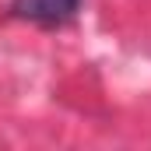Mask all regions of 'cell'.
I'll list each match as a JSON object with an SVG mask.
<instances>
[{
	"label": "cell",
	"mask_w": 151,
	"mask_h": 151,
	"mask_svg": "<svg viewBox=\"0 0 151 151\" xmlns=\"http://www.w3.org/2000/svg\"><path fill=\"white\" fill-rule=\"evenodd\" d=\"M81 7V0H11V14L21 18V21H32V25H63L70 21Z\"/></svg>",
	"instance_id": "cell-1"
}]
</instances>
